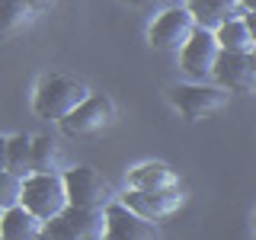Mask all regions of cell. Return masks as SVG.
<instances>
[{"instance_id":"cell-1","label":"cell","mask_w":256,"mask_h":240,"mask_svg":"<svg viewBox=\"0 0 256 240\" xmlns=\"http://www.w3.org/2000/svg\"><path fill=\"white\" fill-rule=\"evenodd\" d=\"M106 234V214L102 208H80V205H64L54 218L42 221L38 237H54V240H100Z\"/></svg>"},{"instance_id":"cell-2","label":"cell","mask_w":256,"mask_h":240,"mask_svg":"<svg viewBox=\"0 0 256 240\" xmlns=\"http://www.w3.org/2000/svg\"><path fill=\"white\" fill-rule=\"evenodd\" d=\"M90 96V86L80 84V80H70V77H61V74H52L38 84L36 90V116L38 118H48V122H61L77 102H84Z\"/></svg>"},{"instance_id":"cell-3","label":"cell","mask_w":256,"mask_h":240,"mask_svg":"<svg viewBox=\"0 0 256 240\" xmlns=\"http://www.w3.org/2000/svg\"><path fill=\"white\" fill-rule=\"evenodd\" d=\"M20 205H26L38 221H48L68 205L64 196V180L58 170L52 173H29L22 176V192H20Z\"/></svg>"},{"instance_id":"cell-4","label":"cell","mask_w":256,"mask_h":240,"mask_svg":"<svg viewBox=\"0 0 256 240\" xmlns=\"http://www.w3.org/2000/svg\"><path fill=\"white\" fill-rule=\"evenodd\" d=\"M64 180V196L68 205H80V208H106L116 198L112 182L102 176L96 166H70L61 173Z\"/></svg>"},{"instance_id":"cell-5","label":"cell","mask_w":256,"mask_h":240,"mask_svg":"<svg viewBox=\"0 0 256 240\" xmlns=\"http://www.w3.org/2000/svg\"><path fill=\"white\" fill-rule=\"evenodd\" d=\"M112 118H116V102L109 96L90 93L61 118V132L68 138H90V134H100L106 125H112Z\"/></svg>"},{"instance_id":"cell-6","label":"cell","mask_w":256,"mask_h":240,"mask_svg":"<svg viewBox=\"0 0 256 240\" xmlns=\"http://www.w3.org/2000/svg\"><path fill=\"white\" fill-rule=\"evenodd\" d=\"M212 80L228 93H253L256 86V58L253 52H218L212 64Z\"/></svg>"},{"instance_id":"cell-7","label":"cell","mask_w":256,"mask_h":240,"mask_svg":"<svg viewBox=\"0 0 256 240\" xmlns=\"http://www.w3.org/2000/svg\"><path fill=\"white\" fill-rule=\"evenodd\" d=\"M170 100L173 106L182 112V116L189 118V122H198L202 116H208V112H218L228 106L230 93L221 90L218 84H205V80H198V84H182V86H173L170 90Z\"/></svg>"},{"instance_id":"cell-8","label":"cell","mask_w":256,"mask_h":240,"mask_svg":"<svg viewBox=\"0 0 256 240\" xmlns=\"http://www.w3.org/2000/svg\"><path fill=\"white\" fill-rule=\"evenodd\" d=\"M192 29H196V22H192L186 6H170V10H164L154 22H150L148 42L160 54H176L182 45H186V38L192 36Z\"/></svg>"},{"instance_id":"cell-9","label":"cell","mask_w":256,"mask_h":240,"mask_svg":"<svg viewBox=\"0 0 256 240\" xmlns=\"http://www.w3.org/2000/svg\"><path fill=\"white\" fill-rule=\"evenodd\" d=\"M218 52H221V48H218L214 32L196 26L192 36L186 38V45H182L176 54H180V68L186 70L192 80H208V77H212V64H214V58H218Z\"/></svg>"},{"instance_id":"cell-10","label":"cell","mask_w":256,"mask_h":240,"mask_svg":"<svg viewBox=\"0 0 256 240\" xmlns=\"http://www.w3.org/2000/svg\"><path fill=\"white\" fill-rule=\"evenodd\" d=\"M102 214H106V234L102 237H109V240H154L157 237V224L138 214L134 208H128L125 202L112 198L102 208Z\"/></svg>"},{"instance_id":"cell-11","label":"cell","mask_w":256,"mask_h":240,"mask_svg":"<svg viewBox=\"0 0 256 240\" xmlns=\"http://www.w3.org/2000/svg\"><path fill=\"white\" fill-rule=\"evenodd\" d=\"M122 202H125L128 208H134L138 214H144V218L157 221V218H166V214H173L176 208L186 202V196L180 192V186H173V189H154V192L128 189L125 196H122Z\"/></svg>"},{"instance_id":"cell-12","label":"cell","mask_w":256,"mask_h":240,"mask_svg":"<svg viewBox=\"0 0 256 240\" xmlns=\"http://www.w3.org/2000/svg\"><path fill=\"white\" fill-rule=\"evenodd\" d=\"M186 10L192 16V22L202 29H218L224 20H234V16H244L250 10L240 6V0H186Z\"/></svg>"},{"instance_id":"cell-13","label":"cell","mask_w":256,"mask_h":240,"mask_svg":"<svg viewBox=\"0 0 256 240\" xmlns=\"http://www.w3.org/2000/svg\"><path fill=\"white\" fill-rule=\"evenodd\" d=\"M38 234H42V221H38L26 205L16 202L10 208H4V214H0V237H6V240H36Z\"/></svg>"},{"instance_id":"cell-14","label":"cell","mask_w":256,"mask_h":240,"mask_svg":"<svg viewBox=\"0 0 256 240\" xmlns=\"http://www.w3.org/2000/svg\"><path fill=\"white\" fill-rule=\"evenodd\" d=\"M173 186H180V176L166 164H141L128 173V189L154 192V189H173Z\"/></svg>"},{"instance_id":"cell-15","label":"cell","mask_w":256,"mask_h":240,"mask_svg":"<svg viewBox=\"0 0 256 240\" xmlns=\"http://www.w3.org/2000/svg\"><path fill=\"white\" fill-rule=\"evenodd\" d=\"M214 38H218V48L224 52H253V29H250V16L244 13V20L234 16V20H224L218 29H214Z\"/></svg>"},{"instance_id":"cell-16","label":"cell","mask_w":256,"mask_h":240,"mask_svg":"<svg viewBox=\"0 0 256 240\" xmlns=\"http://www.w3.org/2000/svg\"><path fill=\"white\" fill-rule=\"evenodd\" d=\"M29 170L32 173L58 170V148L52 138H29Z\"/></svg>"},{"instance_id":"cell-17","label":"cell","mask_w":256,"mask_h":240,"mask_svg":"<svg viewBox=\"0 0 256 240\" xmlns=\"http://www.w3.org/2000/svg\"><path fill=\"white\" fill-rule=\"evenodd\" d=\"M29 4L26 0H0V36H10V32L22 29L29 22Z\"/></svg>"},{"instance_id":"cell-18","label":"cell","mask_w":256,"mask_h":240,"mask_svg":"<svg viewBox=\"0 0 256 240\" xmlns=\"http://www.w3.org/2000/svg\"><path fill=\"white\" fill-rule=\"evenodd\" d=\"M6 170L22 176H29V134H16V138H6Z\"/></svg>"},{"instance_id":"cell-19","label":"cell","mask_w":256,"mask_h":240,"mask_svg":"<svg viewBox=\"0 0 256 240\" xmlns=\"http://www.w3.org/2000/svg\"><path fill=\"white\" fill-rule=\"evenodd\" d=\"M20 192H22V180L4 166V170H0V208L16 205L20 202Z\"/></svg>"},{"instance_id":"cell-20","label":"cell","mask_w":256,"mask_h":240,"mask_svg":"<svg viewBox=\"0 0 256 240\" xmlns=\"http://www.w3.org/2000/svg\"><path fill=\"white\" fill-rule=\"evenodd\" d=\"M29 4V10H48V6H54L58 0H26Z\"/></svg>"},{"instance_id":"cell-21","label":"cell","mask_w":256,"mask_h":240,"mask_svg":"<svg viewBox=\"0 0 256 240\" xmlns=\"http://www.w3.org/2000/svg\"><path fill=\"white\" fill-rule=\"evenodd\" d=\"M6 166V138H0V170Z\"/></svg>"},{"instance_id":"cell-22","label":"cell","mask_w":256,"mask_h":240,"mask_svg":"<svg viewBox=\"0 0 256 240\" xmlns=\"http://www.w3.org/2000/svg\"><path fill=\"white\" fill-rule=\"evenodd\" d=\"M132 6H154V4H160V0H128Z\"/></svg>"},{"instance_id":"cell-23","label":"cell","mask_w":256,"mask_h":240,"mask_svg":"<svg viewBox=\"0 0 256 240\" xmlns=\"http://www.w3.org/2000/svg\"><path fill=\"white\" fill-rule=\"evenodd\" d=\"M240 6H244V10H250V13H253V10H256V0H240Z\"/></svg>"},{"instance_id":"cell-24","label":"cell","mask_w":256,"mask_h":240,"mask_svg":"<svg viewBox=\"0 0 256 240\" xmlns=\"http://www.w3.org/2000/svg\"><path fill=\"white\" fill-rule=\"evenodd\" d=\"M0 214H4V208H0Z\"/></svg>"}]
</instances>
